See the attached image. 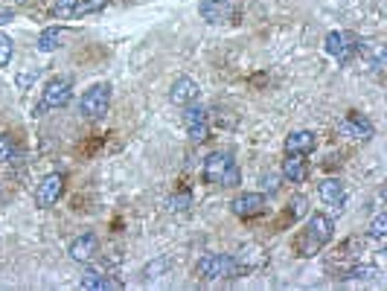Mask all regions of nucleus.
<instances>
[{
	"instance_id": "nucleus-1",
	"label": "nucleus",
	"mask_w": 387,
	"mask_h": 291,
	"mask_svg": "<svg viewBox=\"0 0 387 291\" xmlns=\"http://www.w3.org/2000/svg\"><path fill=\"white\" fill-rule=\"evenodd\" d=\"M201 178L210 186H239L242 172H239V164H236L233 152H224V149L210 152L207 160L201 164Z\"/></svg>"
},
{
	"instance_id": "nucleus-2",
	"label": "nucleus",
	"mask_w": 387,
	"mask_h": 291,
	"mask_svg": "<svg viewBox=\"0 0 387 291\" xmlns=\"http://www.w3.org/2000/svg\"><path fill=\"white\" fill-rule=\"evenodd\" d=\"M335 236V221L324 213H314L309 218V224L300 231V236L295 239V253L297 256H314L320 248H327Z\"/></svg>"
},
{
	"instance_id": "nucleus-3",
	"label": "nucleus",
	"mask_w": 387,
	"mask_h": 291,
	"mask_svg": "<svg viewBox=\"0 0 387 291\" xmlns=\"http://www.w3.org/2000/svg\"><path fill=\"white\" fill-rule=\"evenodd\" d=\"M242 274V265L233 253H207L198 263V277L207 282H218V280H233Z\"/></svg>"
},
{
	"instance_id": "nucleus-4",
	"label": "nucleus",
	"mask_w": 387,
	"mask_h": 291,
	"mask_svg": "<svg viewBox=\"0 0 387 291\" xmlns=\"http://www.w3.org/2000/svg\"><path fill=\"white\" fill-rule=\"evenodd\" d=\"M111 96H114L111 82H96V85H90V88L85 90V96H82V102H79L82 117H88V120L105 117L108 108H111Z\"/></svg>"
},
{
	"instance_id": "nucleus-5",
	"label": "nucleus",
	"mask_w": 387,
	"mask_h": 291,
	"mask_svg": "<svg viewBox=\"0 0 387 291\" xmlns=\"http://www.w3.org/2000/svg\"><path fill=\"white\" fill-rule=\"evenodd\" d=\"M73 100V79L70 76H55L44 85V93H41V105L36 108V114L41 111H55V108H64Z\"/></svg>"
},
{
	"instance_id": "nucleus-6",
	"label": "nucleus",
	"mask_w": 387,
	"mask_h": 291,
	"mask_svg": "<svg viewBox=\"0 0 387 291\" xmlns=\"http://www.w3.org/2000/svg\"><path fill=\"white\" fill-rule=\"evenodd\" d=\"M324 44H327V53L338 64H349L352 58L359 55V50H361V38L352 36V32H346V29H332Z\"/></svg>"
},
{
	"instance_id": "nucleus-7",
	"label": "nucleus",
	"mask_w": 387,
	"mask_h": 291,
	"mask_svg": "<svg viewBox=\"0 0 387 291\" xmlns=\"http://www.w3.org/2000/svg\"><path fill=\"white\" fill-rule=\"evenodd\" d=\"M108 0H55L50 6V18L55 21H70V18H82V15H93L102 12Z\"/></svg>"
},
{
	"instance_id": "nucleus-8",
	"label": "nucleus",
	"mask_w": 387,
	"mask_h": 291,
	"mask_svg": "<svg viewBox=\"0 0 387 291\" xmlns=\"http://www.w3.org/2000/svg\"><path fill=\"white\" fill-rule=\"evenodd\" d=\"M184 108H186V111H184L186 134L196 140V143H204V140L210 137V114H207V108L198 105V102H189V105H184Z\"/></svg>"
},
{
	"instance_id": "nucleus-9",
	"label": "nucleus",
	"mask_w": 387,
	"mask_h": 291,
	"mask_svg": "<svg viewBox=\"0 0 387 291\" xmlns=\"http://www.w3.org/2000/svg\"><path fill=\"white\" fill-rule=\"evenodd\" d=\"M230 210H233V216L248 221V218H256L268 210V199H265V192H242V196L233 199Z\"/></svg>"
},
{
	"instance_id": "nucleus-10",
	"label": "nucleus",
	"mask_w": 387,
	"mask_h": 291,
	"mask_svg": "<svg viewBox=\"0 0 387 291\" xmlns=\"http://www.w3.org/2000/svg\"><path fill=\"white\" fill-rule=\"evenodd\" d=\"M338 132H341L344 137H349V140H373V137H376L373 122H370L364 114H359V111H349V114L341 120Z\"/></svg>"
},
{
	"instance_id": "nucleus-11",
	"label": "nucleus",
	"mask_w": 387,
	"mask_h": 291,
	"mask_svg": "<svg viewBox=\"0 0 387 291\" xmlns=\"http://www.w3.org/2000/svg\"><path fill=\"white\" fill-rule=\"evenodd\" d=\"M64 192V175L61 172H50L41 184H38V192H36V204L41 210H50Z\"/></svg>"
},
{
	"instance_id": "nucleus-12",
	"label": "nucleus",
	"mask_w": 387,
	"mask_h": 291,
	"mask_svg": "<svg viewBox=\"0 0 387 291\" xmlns=\"http://www.w3.org/2000/svg\"><path fill=\"white\" fill-rule=\"evenodd\" d=\"M198 96H201V85L196 79H189V76H178L169 88V100L172 105H189V102H198Z\"/></svg>"
},
{
	"instance_id": "nucleus-13",
	"label": "nucleus",
	"mask_w": 387,
	"mask_h": 291,
	"mask_svg": "<svg viewBox=\"0 0 387 291\" xmlns=\"http://www.w3.org/2000/svg\"><path fill=\"white\" fill-rule=\"evenodd\" d=\"M198 15H201V21L218 26V23H230L233 15H236V9L228 4V0H201Z\"/></svg>"
},
{
	"instance_id": "nucleus-14",
	"label": "nucleus",
	"mask_w": 387,
	"mask_h": 291,
	"mask_svg": "<svg viewBox=\"0 0 387 291\" xmlns=\"http://www.w3.org/2000/svg\"><path fill=\"white\" fill-rule=\"evenodd\" d=\"M68 253H70V260L73 263H93L96 256H100V239H96L93 233H82V236H76L73 242H70V248H68Z\"/></svg>"
},
{
	"instance_id": "nucleus-15",
	"label": "nucleus",
	"mask_w": 387,
	"mask_h": 291,
	"mask_svg": "<svg viewBox=\"0 0 387 291\" xmlns=\"http://www.w3.org/2000/svg\"><path fill=\"white\" fill-rule=\"evenodd\" d=\"M317 149V134L309 132V128H297L285 137V154H312Z\"/></svg>"
},
{
	"instance_id": "nucleus-16",
	"label": "nucleus",
	"mask_w": 387,
	"mask_h": 291,
	"mask_svg": "<svg viewBox=\"0 0 387 291\" xmlns=\"http://www.w3.org/2000/svg\"><path fill=\"white\" fill-rule=\"evenodd\" d=\"M317 196H320V201H324V204L341 210V207L346 204V186H344L341 178H327V181H320Z\"/></svg>"
},
{
	"instance_id": "nucleus-17",
	"label": "nucleus",
	"mask_w": 387,
	"mask_h": 291,
	"mask_svg": "<svg viewBox=\"0 0 387 291\" xmlns=\"http://www.w3.org/2000/svg\"><path fill=\"white\" fill-rule=\"evenodd\" d=\"M280 175H282L288 184H303V181L309 178V166H306L303 154H288V157L282 160Z\"/></svg>"
},
{
	"instance_id": "nucleus-18",
	"label": "nucleus",
	"mask_w": 387,
	"mask_h": 291,
	"mask_svg": "<svg viewBox=\"0 0 387 291\" xmlns=\"http://www.w3.org/2000/svg\"><path fill=\"white\" fill-rule=\"evenodd\" d=\"M79 285H82L85 291H108V288H120L117 280H111V277H105V274H100V271H88V274L79 280Z\"/></svg>"
},
{
	"instance_id": "nucleus-19",
	"label": "nucleus",
	"mask_w": 387,
	"mask_h": 291,
	"mask_svg": "<svg viewBox=\"0 0 387 291\" xmlns=\"http://www.w3.org/2000/svg\"><path fill=\"white\" fill-rule=\"evenodd\" d=\"M61 38H64V32L58 26H47L41 36H38V50L41 53H55L61 47Z\"/></svg>"
},
{
	"instance_id": "nucleus-20",
	"label": "nucleus",
	"mask_w": 387,
	"mask_h": 291,
	"mask_svg": "<svg viewBox=\"0 0 387 291\" xmlns=\"http://www.w3.org/2000/svg\"><path fill=\"white\" fill-rule=\"evenodd\" d=\"M166 207H169L172 213H186V210L192 207V192H189V189H178V192H172L169 201H166Z\"/></svg>"
},
{
	"instance_id": "nucleus-21",
	"label": "nucleus",
	"mask_w": 387,
	"mask_h": 291,
	"mask_svg": "<svg viewBox=\"0 0 387 291\" xmlns=\"http://www.w3.org/2000/svg\"><path fill=\"white\" fill-rule=\"evenodd\" d=\"M169 256H160V260H154V263H149L146 268H143V280L146 282H152V280H157V277H164L166 271H169Z\"/></svg>"
},
{
	"instance_id": "nucleus-22",
	"label": "nucleus",
	"mask_w": 387,
	"mask_h": 291,
	"mask_svg": "<svg viewBox=\"0 0 387 291\" xmlns=\"http://www.w3.org/2000/svg\"><path fill=\"white\" fill-rule=\"evenodd\" d=\"M373 277H378L376 265H356V268H349L341 280H373Z\"/></svg>"
},
{
	"instance_id": "nucleus-23",
	"label": "nucleus",
	"mask_w": 387,
	"mask_h": 291,
	"mask_svg": "<svg viewBox=\"0 0 387 291\" xmlns=\"http://www.w3.org/2000/svg\"><path fill=\"white\" fill-rule=\"evenodd\" d=\"M387 236V216L378 213L373 221H370V239H384Z\"/></svg>"
},
{
	"instance_id": "nucleus-24",
	"label": "nucleus",
	"mask_w": 387,
	"mask_h": 291,
	"mask_svg": "<svg viewBox=\"0 0 387 291\" xmlns=\"http://www.w3.org/2000/svg\"><path fill=\"white\" fill-rule=\"evenodd\" d=\"M306 213H309V201L303 196H295L292 201H288V216H292V218H300Z\"/></svg>"
},
{
	"instance_id": "nucleus-25",
	"label": "nucleus",
	"mask_w": 387,
	"mask_h": 291,
	"mask_svg": "<svg viewBox=\"0 0 387 291\" xmlns=\"http://www.w3.org/2000/svg\"><path fill=\"white\" fill-rule=\"evenodd\" d=\"M12 157H15V143H12V137L0 134V164H9Z\"/></svg>"
},
{
	"instance_id": "nucleus-26",
	"label": "nucleus",
	"mask_w": 387,
	"mask_h": 291,
	"mask_svg": "<svg viewBox=\"0 0 387 291\" xmlns=\"http://www.w3.org/2000/svg\"><path fill=\"white\" fill-rule=\"evenodd\" d=\"M12 41L6 38V36H0V68H6V64L12 61Z\"/></svg>"
},
{
	"instance_id": "nucleus-27",
	"label": "nucleus",
	"mask_w": 387,
	"mask_h": 291,
	"mask_svg": "<svg viewBox=\"0 0 387 291\" xmlns=\"http://www.w3.org/2000/svg\"><path fill=\"white\" fill-rule=\"evenodd\" d=\"M263 189H265V192H271V196H274V192L280 189V175H274V172L268 175V172H265V175H263Z\"/></svg>"
},
{
	"instance_id": "nucleus-28",
	"label": "nucleus",
	"mask_w": 387,
	"mask_h": 291,
	"mask_svg": "<svg viewBox=\"0 0 387 291\" xmlns=\"http://www.w3.org/2000/svg\"><path fill=\"white\" fill-rule=\"evenodd\" d=\"M9 21H15V12L12 9H0V26L9 23Z\"/></svg>"
}]
</instances>
